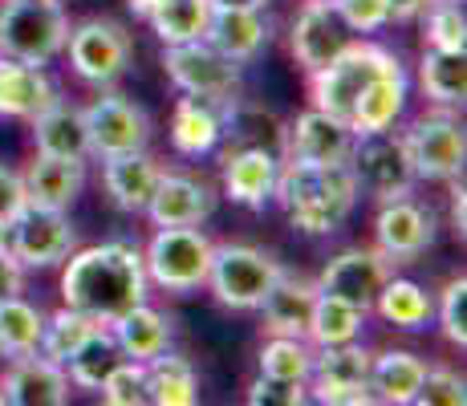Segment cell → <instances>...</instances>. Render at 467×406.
<instances>
[{
	"label": "cell",
	"mask_w": 467,
	"mask_h": 406,
	"mask_svg": "<svg viewBox=\"0 0 467 406\" xmlns=\"http://www.w3.org/2000/svg\"><path fill=\"white\" fill-rule=\"evenodd\" d=\"M147 370V402L155 406H192L200 402V378H195V366L179 354H159L150 362H142Z\"/></svg>",
	"instance_id": "f546056e"
},
{
	"label": "cell",
	"mask_w": 467,
	"mask_h": 406,
	"mask_svg": "<svg viewBox=\"0 0 467 406\" xmlns=\"http://www.w3.org/2000/svg\"><path fill=\"white\" fill-rule=\"evenodd\" d=\"M276 276H281V260L265 248H253V244H215L212 248L208 288L228 309H256Z\"/></svg>",
	"instance_id": "52a82bcc"
},
{
	"label": "cell",
	"mask_w": 467,
	"mask_h": 406,
	"mask_svg": "<svg viewBox=\"0 0 467 406\" xmlns=\"http://www.w3.org/2000/svg\"><path fill=\"white\" fill-rule=\"evenodd\" d=\"M0 394L13 406H66L69 402V374L66 366L41 358L37 349L33 354L13 358L0 378Z\"/></svg>",
	"instance_id": "9a60e30c"
},
{
	"label": "cell",
	"mask_w": 467,
	"mask_h": 406,
	"mask_svg": "<svg viewBox=\"0 0 467 406\" xmlns=\"http://www.w3.org/2000/svg\"><path fill=\"white\" fill-rule=\"evenodd\" d=\"M407 69H390V74H379L370 86L362 89V98L349 110V130L354 134H370V130H386V126L399 122V114L407 110Z\"/></svg>",
	"instance_id": "484cf974"
},
{
	"label": "cell",
	"mask_w": 467,
	"mask_h": 406,
	"mask_svg": "<svg viewBox=\"0 0 467 406\" xmlns=\"http://www.w3.org/2000/svg\"><path fill=\"white\" fill-rule=\"evenodd\" d=\"M66 53L74 74L89 86H110L130 66V33L110 16H89L82 25H69Z\"/></svg>",
	"instance_id": "ba28073f"
},
{
	"label": "cell",
	"mask_w": 467,
	"mask_h": 406,
	"mask_svg": "<svg viewBox=\"0 0 467 406\" xmlns=\"http://www.w3.org/2000/svg\"><path fill=\"white\" fill-rule=\"evenodd\" d=\"M159 175H163V167H159L147 151H127V155L102 159V183H106V192H110L114 207L134 212V215L147 212Z\"/></svg>",
	"instance_id": "cb8c5ba5"
},
{
	"label": "cell",
	"mask_w": 467,
	"mask_h": 406,
	"mask_svg": "<svg viewBox=\"0 0 467 406\" xmlns=\"http://www.w3.org/2000/svg\"><path fill=\"white\" fill-rule=\"evenodd\" d=\"M451 228H455V236L463 240V232H467V192H463V183L451 187Z\"/></svg>",
	"instance_id": "681fc988"
},
{
	"label": "cell",
	"mask_w": 467,
	"mask_h": 406,
	"mask_svg": "<svg viewBox=\"0 0 467 406\" xmlns=\"http://www.w3.org/2000/svg\"><path fill=\"white\" fill-rule=\"evenodd\" d=\"M212 236L195 228H155L142 265H147V281H155L167 293H195L208 285L212 268Z\"/></svg>",
	"instance_id": "5b68a950"
},
{
	"label": "cell",
	"mask_w": 467,
	"mask_h": 406,
	"mask_svg": "<svg viewBox=\"0 0 467 406\" xmlns=\"http://www.w3.org/2000/svg\"><path fill=\"white\" fill-rule=\"evenodd\" d=\"M349 147H354V130H349L334 114L309 106L297 114L289 139H285V159L301 162H349Z\"/></svg>",
	"instance_id": "e0dca14e"
},
{
	"label": "cell",
	"mask_w": 467,
	"mask_h": 406,
	"mask_svg": "<svg viewBox=\"0 0 467 406\" xmlns=\"http://www.w3.org/2000/svg\"><path fill=\"white\" fill-rule=\"evenodd\" d=\"M439 325H443V338L451 346H467V281L455 276L447 281L443 297H439Z\"/></svg>",
	"instance_id": "b9f144b4"
},
{
	"label": "cell",
	"mask_w": 467,
	"mask_h": 406,
	"mask_svg": "<svg viewBox=\"0 0 467 406\" xmlns=\"http://www.w3.org/2000/svg\"><path fill=\"white\" fill-rule=\"evenodd\" d=\"M374 240H379V252L390 265H407L435 244V212L415 203L410 195L386 200L379 220H374Z\"/></svg>",
	"instance_id": "5bb4252c"
},
{
	"label": "cell",
	"mask_w": 467,
	"mask_h": 406,
	"mask_svg": "<svg viewBox=\"0 0 467 406\" xmlns=\"http://www.w3.org/2000/svg\"><path fill=\"white\" fill-rule=\"evenodd\" d=\"M427 374V362L410 349H386L374 354L370 362V394L374 402H390V406H410L419 394V382Z\"/></svg>",
	"instance_id": "4316f807"
},
{
	"label": "cell",
	"mask_w": 467,
	"mask_h": 406,
	"mask_svg": "<svg viewBox=\"0 0 467 406\" xmlns=\"http://www.w3.org/2000/svg\"><path fill=\"white\" fill-rule=\"evenodd\" d=\"M419 406H463L467 402V382L455 370H431L419 382V394H415Z\"/></svg>",
	"instance_id": "7bdbcfd3"
},
{
	"label": "cell",
	"mask_w": 467,
	"mask_h": 406,
	"mask_svg": "<svg viewBox=\"0 0 467 406\" xmlns=\"http://www.w3.org/2000/svg\"><path fill=\"white\" fill-rule=\"evenodd\" d=\"M349 171L358 179V192L374 195L379 203L386 200H402L410 195L415 179V162H410L407 139L386 130H370V134H354V147H349Z\"/></svg>",
	"instance_id": "8992f818"
},
{
	"label": "cell",
	"mask_w": 467,
	"mask_h": 406,
	"mask_svg": "<svg viewBox=\"0 0 467 406\" xmlns=\"http://www.w3.org/2000/svg\"><path fill=\"white\" fill-rule=\"evenodd\" d=\"M212 5H236V8H265L268 0H212Z\"/></svg>",
	"instance_id": "f907efd6"
},
{
	"label": "cell",
	"mask_w": 467,
	"mask_h": 406,
	"mask_svg": "<svg viewBox=\"0 0 467 406\" xmlns=\"http://www.w3.org/2000/svg\"><path fill=\"white\" fill-rule=\"evenodd\" d=\"M127 5H130V13L147 16V13H150V8H155V5H159V0H127Z\"/></svg>",
	"instance_id": "816d5d0a"
},
{
	"label": "cell",
	"mask_w": 467,
	"mask_h": 406,
	"mask_svg": "<svg viewBox=\"0 0 467 406\" xmlns=\"http://www.w3.org/2000/svg\"><path fill=\"white\" fill-rule=\"evenodd\" d=\"M402 139H407L410 162H415V179H431V183H451V179H460L467 139H463V126L455 114H447V110L423 114Z\"/></svg>",
	"instance_id": "30bf717a"
},
{
	"label": "cell",
	"mask_w": 467,
	"mask_h": 406,
	"mask_svg": "<svg viewBox=\"0 0 467 406\" xmlns=\"http://www.w3.org/2000/svg\"><path fill=\"white\" fill-rule=\"evenodd\" d=\"M33 142H37V155L86 159L89 139H86L82 110H78V106H66V102H53L49 110L33 119Z\"/></svg>",
	"instance_id": "f1b7e54d"
},
{
	"label": "cell",
	"mask_w": 467,
	"mask_h": 406,
	"mask_svg": "<svg viewBox=\"0 0 467 406\" xmlns=\"http://www.w3.org/2000/svg\"><path fill=\"white\" fill-rule=\"evenodd\" d=\"M427 45L443 53H467V16L463 0H435L427 8Z\"/></svg>",
	"instance_id": "ab89813d"
},
{
	"label": "cell",
	"mask_w": 467,
	"mask_h": 406,
	"mask_svg": "<svg viewBox=\"0 0 467 406\" xmlns=\"http://www.w3.org/2000/svg\"><path fill=\"white\" fill-rule=\"evenodd\" d=\"M0 248H8V220L0 215Z\"/></svg>",
	"instance_id": "f5cc1de1"
},
{
	"label": "cell",
	"mask_w": 467,
	"mask_h": 406,
	"mask_svg": "<svg viewBox=\"0 0 467 406\" xmlns=\"http://www.w3.org/2000/svg\"><path fill=\"white\" fill-rule=\"evenodd\" d=\"M386 5H390V21H415L435 0H386Z\"/></svg>",
	"instance_id": "c3c4849f"
},
{
	"label": "cell",
	"mask_w": 467,
	"mask_h": 406,
	"mask_svg": "<svg viewBox=\"0 0 467 406\" xmlns=\"http://www.w3.org/2000/svg\"><path fill=\"white\" fill-rule=\"evenodd\" d=\"M98 394L110 406H142L147 402V370H142V362H134V358H122L102 378Z\"/></svg>",
	"instance_id": "60d3db41"
},
{
	"label": "cell",
	"mask_w": 467,
	"mask_h": 406,
	"mask_svg": "<svg viewBox=\"0 0 467 406\" xmlns=\"http://www.w3.org/2000/svg\"><path fill=\"white\" fill-rule=\"evenodd\" d=\"M276 200L285 203L293 228L309 236H329L358 207V179L349 162H301L285 159L276 175Z\"/></svg>",
	"instance_id": "7a4b0ae2"
},
{
	"label": "cell",
	"mask_w": 467,
	"mask_h": 406,
	"mask_svg": "<svg viewBox=\"0 0 467 406\" xmlns=\"http://www.w3.org/2000/svg\"><path fill=\"white\" fill-rule=\"evenodd\" d=\"M208 16H212V0H159L147 13V21L163 45H183V41H200L208 33Z\"/></svg>",
	"instance_id": "1f68e13d"
},
{
	"label": "cell",
	"mask_w": 467,
	"mask_h": 406,
	"mask_svg": "<svg viewBox=\"0 0 467 406\" xmlns=\"http://www.w3.org/2000/svg\"><path fill=\"white\" fill-rule=\"evenodd\" d=\"M114 341H119L122 358H134V362H150L171 346V321L159 309H150L147 301L127 309L119 321L110 325Z\"/></svg>",
	"instance_id": "83f0119b"
},
{
	"label": "cell",
	"mask_w": 467,
	"mask_h": 406,
	"mask_svg": "<svg viewBox=\"0 0 467 406\" xmlns=\"http://www.w3.org/2000/svg\"><path fill=\"white\" fill-rule=\"evenodd\" d=\"M419 81H423V94L435 106H443V110L463 106V98H467V57L463 53L427 49L423 61H419Z\"/></svg>",
	"instance_id": "4dcf8cb0"
},
{
	"label": "cell",
	"mask_w": 467,
	"mask_h": 406,
	"mask_svg": "<svg viewBox=\"0 0 467 406\" xmlns=\"http://www.w3.org/2000/svg\"><path fill=\"white\" fill-rule=\"evenodd\" d=\"M399 66H402L399 53L382 49V45H370V41H349L329 66L309 74L313 106L349 126V110H354V102L362 98V89L379 74H390V69H399Z\"/></svg>",
	"instance_id": "277c9868"
},
{
	"label": "cell",
	"mask_w": 467,
	"mask_h": 406,
	"mask_svg": "<svg viewBox=\"0 0 467 406\" xmlns=\"http://www.w3.org/2000/svg\"><path fill=\"white\" fill-rule=\"evenodd\" d=\"M21 288H25V265L8 248H0V301L21 297Z\"/></svg>",
	"instance_id": "7dc6e473"
},
{
	"label": "cell",
	"mask_w": 467,
	"mask_h": 406,
	"mask_svg": "<svg viewBox=\"0 0 467 406\" xmlns=\"http://www.w3.org/2000/svg\"><path fill=\"white\" fill-rule=\"evenodd\" d=\"M203 41L215 45L223 57L232 61H253L260 49L268 45V21L265 8H236V5H212L208 16V33Z\"/></svg>",
	"instance_id": "7402d4cb"
},
{
	"label": "cell",
	"mask_w": 467,
	"mask_h": 406,
	"mask_svg": "<svg viewBox=\"0 0 467 406\" xmlns=\"http://www.w3.org/2000/svg\"><path fill=\"white\" fill-rule=\"evenodd\" d=\"M41 325H45V313L37 305L21 301V297H5L0 301V358H21V354H33L41 341Z\"/></svg>",
	"instance_id": "8d00e7d4"
},
{
	"label": "cell",
	"mask_w": 467,
	"mask_h": 406,
	"mask_svg": "<svg viewBox=\"0 0 467 406\" xmlns=\"http://www.w3.org/2000/svg\"><path fill=\"white\" fill-rule=\"evenodd\" d=\"M293 57L305 74L329 66L341 49L349 45V29L341 25V16L334 13V5H305L301 16L293 21Z\"/></svg>",
	"instance_id": "d6986e66"
},
{
	"label": "cell",
	"mask_w": 467,
	"mask_h": 406,
	"mask_svg": "<svg viewBox=\"0 0 467 406\" xmlns=\"http://www.w3.org/2000/svg\"><path fill=\"white\" fill-rule=\"evenodd\" d=\"M25 203H29V195H25V179L16 175V171L0 167V215H5V220H13Z\"/></svg>",
	"instance_id": "bcb514c9"
},
{
	"label": "cell",
	"mask_w": 467,
	"mask_h": 406,
	"mask_svg": "<svg viewBox=\"0 0 467 406\" xmlns=\"http://www.w3.org/2000/svg\"><path fill=\"white\" fill-rule=\"evenodd\" d=\"M313 301H317V285L305 281L297 273H285L273 281V288L265 293V301L256 305L265 313V329L281 333V338H305L313 318Z\"/></svg>",
	"instance_id": "603a6c76"
},
{
	"label": "cell",
	"mask_w": 467,
	"mask_h": 406,
	"mask_svg": "<svg viewBox=\"0 0 467 406\" xmlns=\"http://www.w3.org/2000/svg\"><path fill=\"white\" fill-rule=\"evenodd\" d=\"M114 362H122V349H119V341H114L110 325H102V329L66 362V374H69V382L82 386V390H98Z\"/></svg>",
	"instance_id": "74e56055"
},
{
	"label": "cell",
	"mask_w": 467,
	"mask_h": 406,
	"mask_svg": "<svg viewBox=\"0 0 467 406\" xmlns=\"http://www.w3.org/2000/svg\"><path fill=\"white\" fill-rule=\"evenodd\" d=\"M82 122H86L89 155H98V159L127 155V151H147V142H150L147 110L127 102L122 94H106V98H98V102H89L82 110Z\"/></svg>",
	"instance_id": "7c38bea8"
},
{
	"label": "cell",
	"mask_w": 467,
	"mask_h": 406,
	"mask_svg": "<svg viewBox=\"0 0 467 406\" xmlns=\"http://www.w3.org/2000/svg\"><path fill=\"white\" fill-rule=\"evenodd\" d=\"M394 276V265L382 256L379 248H346L321 268L317 276V293L337 297V301L354 305V309L370 313L379 288Z\"/></svg>",
	"instance_id": "4fadbf2b"
},
{
	"label": "cell",
	"mask_w": 467,
	"mask_h": 406,
	"mask_svg": "<svg viewBox=\"0 0 467 406\" xmlns=\"http://www.w3.org/2000/svg\"><path fill=\"white\" fill-rule=\"evenodd\" d=\"M61 301L98 325H114L127 309L147 301V265L134 244L110 240L78 248L61 260Z\"/></svg>",
	"instance_id": "6da1fadb"
},
{
	"label": "cell",
	"mask_w": 467,
	"mask_h": 406,
	"mask_svg": "<svg viewBox=\"0 0 467 406\" xmlns=\"http://www.w3.org/2000/svg\"><path fill=\"white\" fill-rule=\"evenodd\" d=\"M281 155L265 147L232 151L223 155V195L240 207H265L276 192V175H281Z\"/></svg>",
	"instance_id": "44dd1931"
},
{
	"label": "cell",
	"mask_w": 467,
	"mask_h": 406,
	"mask_svg": "<svg viewBox=\"0 0 467 406\" xmlns=\"http://www.w3.org/2000/svg\"><path fill=\"white\" fill-rule=\"evenodd\" d=\"M362 325H366V313L362 309L337 301V297L317 293V301H313L309 329H305V341H313V346H341V341H358Z\"/></svg>",
	"instance_id": "d590c367"
},
{
	"label": "cell",
	"mask_w": 467,
	"mask_h": 406,
	"mask_svg": "<svg viewBox=\"0 0 467 406\" xmlns=\"http://www.w3.org/2000/svg\"><path fill=\"white\" fill-rule=\"evenodd\" d=\"M260 374L285 378V382H309L313 374V349L305 346V338H273L260 346Z\"/></svg>",
	"instance_id": "f35d334b"
},
{
	"label": "cell",
	"mask_w": 467,
	"mask_h": 406,
	"mask_svg": "<svg viewBox=\"0 0 467 406\" xmlns=\"http://www.w3.org/2000/svg\"><path fill=\"white\" fill-rule=\"evenodd\" d=\"M374 309H379L382 321H390L394 329H423L431 321V313H435V301H431V293L423 285L390 276V281L379 288V297H374Z\"/></svg>",
	"instance_id": "836d02e7"
},
{
	"label": "cell",
	"mask_w": 467,
	"mask_h": 406,
	"mask_svg": "<svg viewBox=\"0 0 467 406\" xmlns=\"http://www.w3.org/2000/svg\"><path fill=\"white\" fill-rule=\"evenodd\" d=\"M0 406H5V394H0Z\"/></svg>",
	"instance_id": "11a10c76"
},
{
	"label": "cell",
	"mask_w": 467,
	"mask_h": 406,
	"mask_svg": "<svg viewBox=\"0 0 467 406\" xmlns=\"http://www.w3.org/2000/svg\"><path fill=\"white\" fill-rule=\"evenodd\" d=\"M53 102H61L53 78L41 66H25V61L0 57V119H21L33 122Z\"/></svg>",
	"instance_id": "ffe728a7"
},
{
	"label": "cell",
	"mask_w": 467,
	"mask_h": 406,
	"mask_svg": "<svg viewBox=\"0 0 467 406\" xmlns=\"http://www.w3.org/2000/svg\"><path fill=\"white\" fill-rule=\"evenodd\" d=\"M163 69L183 94H203V98H223L228 102L240 89V61L223 57L215 45L208 41H183V45H167L163 53Z\"/></svg>",
	"instance_id": "8fae6325"
},
{
	"label": "cell",
	"mask_w": 467,
	"mask_h": 406,
	"mask_svg": "<svg viewBox=\"0 0 467 406\" xmlns=\"http://www.w3.org/2000/svg\"><path fill=\"white\" fill-rule=\"evenodd\" d=\"M309 5H334V0H309Z\"/></svg>",
	"instance_id": "db71d44e"
},
{
	"label": "cell",
	"mask_w": 467,
	"mask_h": 406,
	"mask_svg": "<svg viewBox=\"0 0 467 406\" xmlns=\"http://www.w3.org/2000/svg\"><path fill=\"white\" fill-rule=\"evenodd\" d=\"M78 232L61 207L25 203L21 212L8 220V252L21 260L25 268H53L74 252Z\"/></svg>",
	"instance_id": "9c48e42d"
},
{
	"label": "cell",
	"mask_w": 467,
	"mask_h": 406,
	"mask_svg": "<svg viewBox=\"0 0 467 406\" xmlns=\"http://www.w3.org/2000/svg\"><path fill=\"white\" fill-rule=\"evenodd\" d=\"M370 362L374 354L358 341H341V346H317L313 354L309 382H341V386H370Z\"/></svg>",
	"instance_id": "e575fe53"
},
{
	"label": "cell",
	"mask_w": 467,
	"mask_h": 406,
	"mask_svg": "<svg viewBox=\"0 0 467 406\" xmlns=\"http://www.w3.org/2000/svg\"><path fill=\"white\" fill-rule=\"evenodd\" d=\"M98 329H102V325H98L94 318H86V313H78V309H69V305H61V309L53 313V318H45V325H41L37 354L49 358V362H57V366H66L69 358H74Z\"/></svg>",
	"instance_id": "d6a6232c"
},
{
	"label": "cell",
	"mask_w": 467,
	"mask_h": 406,
	"mask_svg": "<svg viewBox=\"0 0 467 406\" xmlns=\"http://www.w3.org/2000/svg\"><path fill=\"white\" fill-rule=\"evenodd\" d=\"M215 212V192L192 175H159L147 215L155 228H195Z\"/></svg>",
	"instance_id": "2e32d148"
},
{
	"label": "cell",
	"mask_w": 467,
	"mask_h": 406,
	"mask_svg": "<svg viewBox=\"0 0 467 406\" xmlns=\"http://www.w3.org/2000/svg\"><path fill=\"white\" fill-rule=\"evenodd\" d=\"M228 102L223 98H203V94L179 98L175 114H171V147L187 159L212 155L223 142L220 134H223V110H228Z\"/></svg>",
	"instance_id": "ac0fdd59"
},
{
	"label": "cell",
	"mask_w": 467,
	"mask_h": 406,
	"mask_svg": "<svg viewBox=\"0 0 467 406\" xmlns=\"http://www.w3.org/2000/svg\"><path fill=\"white\" fill-rule=\"evenodd\" d=\"M25 195L29 203L41 207H61L69 212V203L82 195L86 187V159H61V155H37L33 167L25 171Z\"/></svg>",
	"instance_id": "d4e9b609"
},
{
	"label": "cell",
	"mask_w": 467,
	"mask_h": 406,
	"mask_svg": "<svg viewBox=\"0 0 467 406\" xmlns=\"http://www.w3.org/2000/svg\"><path fill=\"white\" fill-rule=\"evenodd\" d=\"M253 406H301L309 402V382H285V378H268L260 374L244 394Z\"/></svg>",
	"instance_id": "ee69618b"
},
{
	"label": "cell",
	"mask_w": 467,
	"mask_h": 406,
	"mask_svg": "<svg viewBox=\"0 0 467 406\" xmlns=\"http://www.w3.org/2000/svg\"><path fill=\"white\" fill-rule=\"evenodd\" d=\"M334 13L349 33H374L382 25H390V5L386 0H334Z\"/></svg>",
	"instance_id": "f6af8a7d"
},
{
	"label": "cell",
	"mask_w": 467,
	"mask_h": 406,
	"mask_svg": "<svg viewBox=\"0 0 467 406\" xmlns=\"http://www.w3.org/2000/svg\"><path fill=\"white\" fill-rule=\"evenodd\" d=\"M69 16L61 0H0V57L49 66L66 53Z\"/></svg>",
	"instance_id": "3957f363"
}]
</instances>
